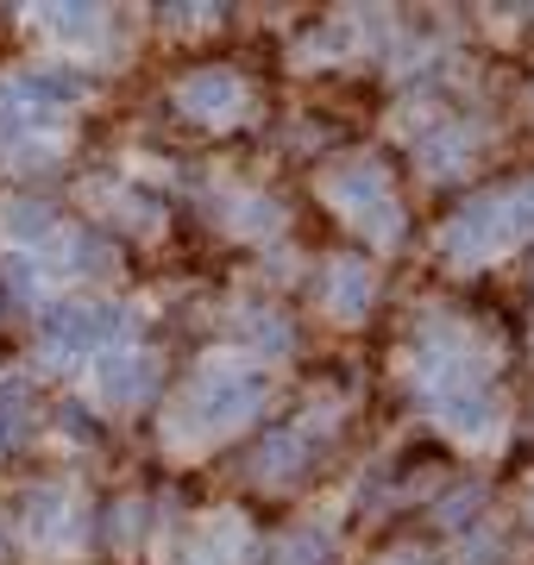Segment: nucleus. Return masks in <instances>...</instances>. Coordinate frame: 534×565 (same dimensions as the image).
<instances>
[{"mask_svg": "<svg viewBox=\"0 0 534 565\" xmlns=\"http://www.w3.org/2000/svg\"><path fill=\"white\" fill-rule=\"evenodd\" d=\"M270 384L265 371H239V364H207L202 377L183 390L177 403V422H170V440H214V434H233L246 427L258 408H265Z\"/></svg>", "mask_w": 534, "mask_h": 565, "instance_id": "f257e3e1", "label": "nucleus"}, {"mask_svg": "<svg viewBox=\"0 0 534 565\" xmlns=\"http://www.w3.org/2000/svg\"><path fill=\"white\" fill-rule=\"evenodd\" d=\"M522 233H515V214H510V195H484V202H466L459 214H452L447 226H440V252H447L452 264H491L503 245H515Z\"/></svg>", "mask_w": 534, "mask_h": 565, "instance_id": "f03ea898", "label": "nucleus"}, {"mask_svg": "<svg viewBox=\"0 0 534 565\" xmlns=\"http://www.w3.org/2000/svg\"><path fill=\"white\" fill-rule=\"evenodd\" d=\"M472 359H478V345L452 315L421 321V333H415V371H421V384H434V396H440V390H459V384H478Z\"/></svg>", "mask_w": 534, "mask_h": 565, "instance_id": "7ed1b4c3", "label": "nucleus"}, {"mask_svg": "<svg viewBox=\"0 0 534 565\" xmlns=\"http://www.w3.org/2000/svg\"><path fill=\"white\" fill-rule=\"evenodd\" d=\"M44 345L51 352H70V359H83V352H102L126 333V315L107 302H63V308H44Z\"/></svg>", "mask_w": 534, "mask_h": 565, "instance_id": "20e7f679", "label": "nucleus"}, {"mask_svg": "<svg viewBox=\"0 0 534 565\" xmlns=\"http://www.w3.org/2000/svg\"><path fill=\"white\" fill-rule=\"evenodd\" d=\"M321 195H328L346 221H365L371 207L391 202V177H384L371 158H352V163H340V170H328V177H321Z\"/></svg>", "mask_w": 534, "mask_h": 565, "instance_id": "39448f33", "label": "nucleus"}, {"mask_svg": "<svg viewBox=\"0 0 534 565\" xmlns=\"http://www.w3.org/2000/svg\"><path fill=\"white\" fill-rule=\"evenodd\" d=\"M434 422L447 427V434H459V440H491L496 422H503V403L484 384H459V390L434 396Z\"/></svg>", "mask_w": 534, "mask_h": 565, "instance_id": "423d86ee", "label": "nucleus"}, {"mask_svg": "<svg viewBox=\"0 0 534 565\" xmlns=\"http://www.w3.org/2000/svg\"><path fill=\"white\" fill-rule=\"evenodd\" d=\"M158 390V359H145V352H107L102 364H95V396H102L107 408H132L145 403Z\"/></svg>", "mask_w": 534, "mask_h": 565, "instance_id": "0eeeda50", "label": "nucleus"}, {"mask_svg": "<svg viewBox=\"0 0 534 565\" xmlns=\"http://www.w3.org/2000/svg\"><path fill=\"white\" fill-rule=\"evenodd\" d=\"M177 107L189 120H226V114H239V76L233 70H195L177 88Z\"/></svg>", "mask_w": 534, "mask_h": 565, "instance_id": "6e6552de", "label": "nucleus"}, {"mask_svg": "<svg viewBox=\"0 0 534 565\" xmlns=\"http://www.w3.org/2000/svg\"><path fill=\"white\" fill-rule=\"evenodd\" d=\"M371 296H377V277H371L359 258L346 264H333V277H328V308L340 315V321H359V315H371Z\"/></svg>", "mask_w": 534, "mask_h": 565, "instance_id": "1a4fd4ad", "label": "nucleus"}, {"mask_svg": "<svg viewBox=\"0 0 534 565\" xmlns=\"http://www.w3.org/2000/svg\"><path fill=\"white\" fill-rule=\"evenodd\" d=\"M314 459V440L302 434V427H284V434H270L265 452H258V465H265V478L270 484H289V478H302Z\"/></svg>", "mask_w": 534, "mask_h": 565, "instance_id": "9d476101", "label": "nucleus"}, {"mask_svg": "<svg viewBox=\"0 0 534 565\" xmlns=\"http://www.w3.org/2000/svg\"><path fill=\"white\" fill-rule=\"evenodd\" d=\"M13 82H20V95L39 107V114H57L63 102L83 95V76H76V70H25V76H13Z\"/></svg>", "mask_w": 534, "mask_h": 565, "instance_id": "9b49d317", "label": "nucleus"}, {"mask_svg": "<svg viewBox=\"0 0 534 565\" xmlns=\"http://www.w3.org/2000/svg\"><path fill=\"white\" fill-rule=\"evenodd\" d=\"M44 25H51V32H57L63 44L88 51V44H102L107 13H102V7H51V13H44Z\"/></svg>", "mask_w": 534, "mask_h": 565, "instance_id": "f8f14e48", "label": "nucleus"}, {"mask_svg": "<svg viewBox=\"0 0 534 565\" xmlns=\"http://www.w3.org/2000/svg\"><path fill=\"white\" fill-rule=\"evenodd\" d=\"M51 226H57V214H51L44 202H25V195H20V202H7V214H0V233H7V239H20V245L44 239Z\"/></svg>", "mask_w": 534, "mask_h": 565, "instance_id": "ddd939ff", "label": "nucleus"}, {"mask_svg": "<svg viewBox=\"0 0 534 565\" xmlns=\"http://www.w3.org/2000/svg\"><path fill=\"white\" fill-rule=\"evenodd\" d=\"M277 565H333V541L321 527H296V534L277 546Z\"/></svg>", "mask_w": 534, "mask_h": 565, "instance_id": "4468645a", "label": "nucleus"}, {"mask_svg": "<svg viewBox=\"0 0 534 565\" xmlns=\"http://www.w3.org/2000/svg\"><path fill=\"white\" fill-rule=\"evenodd\" d=\"M57 515H63V490L44 484V490H25V527L39 541H57Z\"/></svg>", "mask_w": 534, "mask_h": 565, "instance_id": "2eb2a0df", "label": "nucleus"}, {"mask_svg": "<svg viewBox=\"0 0 534 565\" xmlns=\"http://www.w3.org/2000/svg\"><path fill=\"white\" fill-rule=\"evenodd\" d=\"M70 270H83V277L114 270V245H107L102 233H76V239H70Z\"/></svg>", "mask_w": 534, "mask_h": 565, "instance_id": "dca6fc26", "label": "nucleus"}, {"mask_svg": "<svg viewBox=\"0 0 534 565\" xmlns=\"http://www.w3.org/2000/svg\"><path fill=\"white\" fill-rule=\"evenodd\" d=\"M472 151V132H434L428 145H421V158H428V170L440 177V170H459V158Z\"/></svg>", "mask_w": 534, "mask_h": 565, "instance_id": "f3484780", "label": "nucleus"}, {"mask_svg": "<svg viewBox=\"0 0 534 565\" xmlns=\"http://www.w3.org/2000/svg\"><path fill=\"white\" fill-rule=\"evenodd\" d=\"M233 226H246V233H270V226H277V202H265V195L233 202Z\"/></svg>", "mask_w": 534, "mask_h": 565, "instance_id": "a211bd4d", "label": "nucleus"}, {"mask_svg": "<svg viewBox=\"0 0 534 565\" xmlns=\"http://www.w3.org/2000/svg\"><path fill=\"white\" fill-rule=\"evenodd\" d=\"M246 333H252L258 345H265V352H284V345L296 340V333H289L284 321H277V315H252V321H246Z\"/></svg>", "mask_w": 534, "mask_h": 565, "instance_id": "6ab92c4d", "label": "nucleus"}, {"mask_svg": "<svg viewBox=\"0 0 534 565\" xmlns=\"http://www.w3.org/2000/svg\"><path fill=\"white\" fill-rule=\"evenodd\" d=\"M503 553H510L503 541H472L466 546V565H503Z\"/></svg>", "mask_w": 534, "mask_h": 565, "instance_id": "aec40b11", "label": "nucleus"}, {"mask_svg": "<svg viewBox=\"0 0 534 565\" xmlns=\"http://www.w3.org/2000/svg\"><path fill=\"white\" fill-rule=\"evenodd\" d=\"M472 503H478V490L466 484L459 497H447V503H440V522H466V509H472Z\"/></svg>", "mask_w": 534, "mask_h": 565, "instance_id": "412c9836", "label": "nucleus"}, {"mask_svg": "<svg viewBox=\"0 0 534 565\" xmlns=\"http://www.w3.org/2000/svg\"><path fill=\"white\" fill-rule=\"evenodd\" d=\"M314 44H321V51H346V44H352V32H346L340 20H328L321 32H314Z\"/></svg>", "mask_w": 534, "mask_h": 565, "instance_id": "4be33fe9", "label": "nucleus"}, {"mask_svg": "<svg viewBox=\"0 0 534 565\" xmlns=\"http://www.w3.org/2000/svg\"><path fill=\"white\" fill-rule=\"evenodd\" d=\"M63 427H70V434H95V422H88V408H83V403L63 408Z\"/></svg>", "mask_w": 534, "mask_h": 565, "instance_id": "5701e85b", "label": "nucleus"}, {"mask_svg": "<svg viewBox=\"0 0 534 565\" xmlns=\"http://www.w3.org/2000/svg\"><path fill=\"white\" fill-rule=\"evenodd\" d=\"M170 565H214V559H207V546H189V553H177Z\"/></svg>", "mask_w": 534, "mask_h": 565, "instance_id": "b1692460", "label": "nucleus"}, {"mask_svg": "<svg viewBox=\"0 0 534 565\" xmlns=\"http://www.w3.org/2000/svg\"><path fill=\"white\" fill-rule=\"evenodd\" d=\"M13 559V541H7V527H0V565Z\"/></svg>", "mask_w": 534, "mask_h": 565, "instance_id": "393cba45", "label": "nucleus"}, {"mask_svg": "<svg viewBox=\"0 0 534 565\" xmlns=\"http://www.w3.org/2000/svg\"><path fill=\"white\" fill-rule=\"evenodd\" d=\"M528 515H534V497H528Z\"/></svg>", "mask_w": 534, "mask_h": 565, "instance_id": "a878e982", "label": "nucleus"}]
</instances>
